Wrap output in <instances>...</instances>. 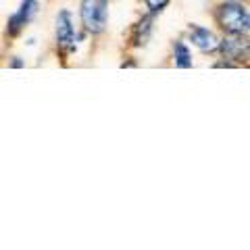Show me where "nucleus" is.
<instances>
[{"mask_svg": "<svg viewBox=\"0 0 250 250\" xmlns=\"http://www.w3.org/2000/svg\"><path fill=\"white\" fill-rule=\"evenodd\" d=\"M217 19L221 27L231 36L248 34V11L238 2H225L219 6Z\"/></svg>", "mask_w": 250, "mask_h": 250, "instance_id": "1", "label": "nucleus"}, {"mask_svg": "<svg viewBox=\"0 0 250 250\" xmlns=\"http://www.w3.org/2000/svg\"><path fill=\"white\" fill-rule=\"evenodd\" d=\"M108 0H82V21L88 31L100 34L106 25Z\"/></svg>", "mask_w": 250, "mask_h": 250, "instance_id": "2", "label": "nucleus"}, {"mask_svg": "<svg viewBox=\"0 0 250 250\" xmlns=\"http://www.w3.org/2000/svg\"><path fill=\"white\" fill-rule=\"evenodd\" d=\"M190 36H192V42L196 44L202 52H213V50L219 48V40L215 38L213 31H208L207 27L192 25L190 27Z\"/></svg>", "mask_w": 250, "mask_h": 250, "instance_id": "3", "label": "nucleus"}, {"mask_svg": "<svg viewBox=\"0 0 250 250\" xmlns=\"http://www.w3.org/2000/svg\"><path fill=\"white\" fill-rule=\"evenodd\" d=\"M57 40L61 46H69L73 42V25L69 11H61L57 17Z\"/></svg>", "mask_w": 250, "mask_h": 250, "instance_id": "4", "label": "nucleus"}, {"mask_svg": "<svg viewBox=\"0 0 250 250\" xmlns=\"http://www.w3.org/2000/svg\"><path fill=\"white\" fill-rule=\"evenodd\" d=\"M34 11H36V2L34 0H25L23 6H21V11L15 13L11 17V21H9V34H17V31L29 21V17L34 15Z\"/></svg>", "mask_w": 250, "mask_h": 250, "instance_id": "5", "label": "nucleus"}, {"mask_svg": "<svg viewBox=\"0 0 250 250\" xmlns=\"http://www.w3.org/2000/svg\"><path fill=\"white\" fill-rule=\"evenodd\" d=\"M175 65H177V67H182V69L192 67L190 50L186 48V44H184V42H175Z\"/></svg>", "mask_w": 250, "mask_h": 250, "instance_id": "6", "label": "nucleus"}, {"mask_svg": "<svg viewBox=\"0 0 250 250\" xmlns=\"http://www.w3.org/2000/svg\"><path fill=\"white\" fill-rule=\"evenodd\" d=\"M221 46V50L225 57H229V59H236L240 57V52H242V40H240V36L238 38H228L223 44H219Z\"/></svg>", "mask_w": 250, "mask_h": 250, "instance_id": "7", "label": "nucleus"}, {"mask_svg": "<svg viewBox=\"0 0 250 250\" xmlns=\"http://www.w3.org/2000/svg\"><path fill=\"white\" fill-rule=\"evenodd\" d=\"M150 23H152V17H144L142 21L138 23V27H136V46L146 42L148 31H150Z\"/></svg>", "mask_w": 250, "mask_h": 250, "instance_id": "8", "label": "nucleus"}, {"mask_svg": "<svg viewBox=\"0 0 250 250\" xmlns=\"http://www.w3.org/2000/svg\"><path fill=\"white\" fill-rule=\"evenodd\" d=\"M146 4H148V9H150L152 13H159L169 4V0H146Z\"/></svg>", "mask_w": 250, "mask_h": 250, "instance_id": "9", "label": "nucleus"}]
</instances>
